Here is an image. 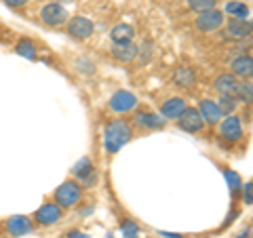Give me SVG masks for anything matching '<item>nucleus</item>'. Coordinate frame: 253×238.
<instances>
[{"mask_svg": "<svg viewBox=\"0 0 253 238\" xmlns=\"http://www.w3.org/2000/svg\"><path fill=\"white\" fill-rule=\"evenodd\" d=\"M133 122L141 129H150V131H161L167 126V118H163L161 114H154V112H137L133 116Z\"/></svg>", "mask_w": 253, "mask_h": 238, "instance_id": "nucleus-14", "label": "nucleus"}, {"mask_svg": "<svg viewBox=\"0 0 253 238\" xmlns=\"http://www.w3.org/2000/svg\"><path fill=\"white\" fill-rule=\"evenodd\" d=\"M93 173H95V164H93V160L89 156H83L81 160H76V164L72 166V177L76 181H81V184L89 175H93Z\"/></svg>", "mask_w": 253, "mask_h": 238, "instance_id": "nucleus-20", "label": "nucleus"}, {"mask_svg": "<svg viewBox=\"0 0 253 238\" xmlns=\"http://www.w3.org/2000/svg\"><path fill=\"white\" fill-rule=\"evenodd\" d=\"M91 211H93V207H86V209H83V211H81V215H89Z\"/></svg>", "mask_w": 253, "mask_h": 238, "instance_id": "nucleus-36", "label": "nucleus"}, {"mask_svg": "<svg viewBox=\"0 0 253 238\" xmlns=\"http://www.w3.org/2000/svg\"><path fill=\"white\" fill-rule=\"evenodd\" d=\"M135 38V28L131 23H116V26L110 30V40L114 44H123V42H131Z\"/></svg>", "mask_w": 253, "mask_h": 238, "instance_id": "nucleus-18", "label": "nucleus"}, {"mask_svg": "<svg viewBox=\"0 0 253 238\" xmlns=\"http://www.w3.org/2000/svg\"><path fill=\"white\" fill-rule=\"evenodd\" d=\"M251 46H253V36H247V38H243V40H239V46H236V51L245 53L247 49H251Z\"/></svg>", "mask_w": 253, "mask_h": 238, "instance_id": "nucleus-31", "label": "nucleus"}, {"mask_svg": "<svg viewBox=\"0 0 253 238\" xmlns=\"http://www.w3.org/2000/svg\"><path fill=\"white\" fill-rule=\"evenodd\" d=\"M68 238H89V236H86L84 232H81V230H72V232L68 234Z\"/></svg>", "mask_w": 253, "mask_h": 238, "instance_id": "nucleus-33", "label": "nucleus"}, {"mask_svg": "<svg viewBox=\"0 0 253 238\" xmlns=\"http://www.w3.org/2000/svg\"><path fill=\"white\" fill-rule=\"evenodd\" d=\"M63 219V209L57 202H44L42 207H38L36 213L32 215V221H36L38 226H53Z\"/></svg>", "mask_w": 253, "mask_h": 238, "instance_id": "nucleus-8", "label": "nucleus"}, {"mask_svg": "<svg viewBox=\"0 0 253 238\" xmlns=\"http://www.w3.org/2000/svg\"><path fill=\"white\" fill-rule=\"evenodd\" d=\"M137 51H139V46L131 40V42H123V44H112L110 55L121 63H129V61H133L137 57Z\"/></svg>", "mask_w": 253, "mask_h": 238, "instance_id": "nucleus-16", "label": "nucleus"}, {"mask_svg": "<svg viewBox=\"0 0 253 238\" xmlns=\"http://www.w3.org/2000/svg\"><path fill=\"white\" fill-rule=\"evenodd\" d=\"M234 97H236V101H239V104L251 106V104H253V82H251V80H239V84H236Z\"/></svg>", "mask_w": 253, "mask_h": 238, "instance_id": "nucleus-23", "label": "nucleus"}, {"mask_svg": "<svg viewBox=\"0 0 253 238\" xmlns=\"http://www.w3.org/2000/svg\"><path fill=\"white\" fill-rule=\"evenodd\" d=\"M173 82H175L179 89H192L194 82H196L194 70H190V68H186V66L175 68V72H173Z\"/></svg>", "mask_w": 253, "mask_h": 238, "instance_id": "nucleus-19", "label": "nucleus"}, {"mask_svg": "<svg viewBox=\"0 0 253 238\" xmlns=\"http://www.w3.org/2000/svg\"><path fill=\"white\" fill-rule=\"evenodd\" d=\"M188 108L184 97H171L161 106V116L167 118V120H177V118L184 114V110Z\"/></svg>", "mask_w": 253, "mask_h": 238, "instance_id": "nucleus-15", "label": "nucleus"}, {"mask_svg": "<svg viewBox=\"0 0 253 238\" xmlns=\"http://www.w3.org/2000/svg\"><path fill=\"white\" fill-rule=\"evenodd\" d=\"M247 36H253V19H236L230 17L224 28V38L228 40H243Z\"/></svg>", "mask_w": 253, "mask_h": 238, "instance_id": "nucleus-7", "label": "nucleus"}, {"mask_svg": "<svg viewBox=\"0 0 253 238\" xmlns=\"http://www.w3.org/2000/svg\"><path fill=\"white\" fill-rule=\"evenodd\" d=\"M226 13L230 17H236V19H249V6L243 2V0H230L226 2Z\"/></svg>", "mask_w": 253, "mask_h": 238, "instance_id": "nucleus-24", "label": "nucleus"}, {"mask_svg": "<svg viewBox=\"0 0 253 238\" xmlns=\"http://www.w3.org/2000/svg\"><path fill=\"white\" fill-rule=\"evenodd\" d=\"M66 32H68L70 38H74V40H89L95 32V23L89 17H84V15H74V17L68 19Z\"/></svg>", "mask_w": 253, "mask_h": 238, "instance_id": "nucleus-4", "label": "nucleus"}, {"mask_svg": "<svg viewBox=\"0 0 253 238\" xmlns=\"http://www.w3.org/2000/svg\"><path fill=\"white\" fill-rule=\"evenodd\" d=\"M137 106H139V101H137V97L131 91L121 89V91H116V93L110 95V110L116 112V114H129Z\"/></svg>", "mask_w": 253, "mask_h": 238, "instance_id": "nucleus-6", "label": "nucleus"}, {"mask_svg": "<svg viewBox=\"0 0 253 238\" xmlns=\"http://www.w3.org/2000/svg\"><path fill=\"white\" fill-rule=\"evenodd\" d=\"M236 84H239V78H236L232 72H224V74H219L215 80H213V89H215L219 95H232L234 97Z\"/></svg>", "mask_w": 253, "mask_h": 238, "instance_id": "nucleus-17", "label": "nucleus"}, {"mask_svg": "<svg viewBox=\"0 0 253 238\" xmlns=\"http://www.w3.org/2000/svg\"><path fill=\"white\" fill-rule=\"evenodd\" d=\"M38 17H41V21L44 23L46 28H61V26H66L68 23L70 13H68L66 6H61L59 2H49V4H44L41 9Z\"/></svg>", "mask_w": 253, "mask_h": 238, "instance_id": "nucleus-3", "label": "nucleus"}, {"mask_svg": "<svg viewBox=\"0 0 253 238\" xmlns=\"http://www.w3.org/2000/svg\"><path fill=\"white\" fill-rule=\"evenodd\" d=\"M230 72L241 78V80H251L253 78V55L241 53L230 61Z\"/></svg>", "mask_w": 253, "mask_h": 238, "instance_id": "nucleus-12", "label": "nucleus"}, {"mask_svg": "<svg viewBox=\"0 0 253 238\" xmlns=\"http://www.w3.org/2000/svg\"><path fill=\"white\" fill-rule=\"evenodd\" d=\"M217 126H219V137L224 141H228V144H239L243 139V122L236 114L224 116Z\"/></svg>", "mask_w": 253, "mask_h": 238, "instance_id": "nucleus-5", "label": "nucleus"}, {"mask_svg": "<svg viewBox=\"0 0 253 238\" xmlns=\"http://www.w3.org/2000/svg\"><path fill=\"white\" fill-rule=\"evenodd\" d=\"M217 106H219V112L221 114L230 116V114L236 112V108H239V101H236V97H232V95H219Z\"/></svg>", "mask_w": 253, "mask_h": 238, "instance_id": "nucleus-25", "label": "nucleus"}, {"mask_svg": "<svg viewBox=\"0 0 253 238\" xmlns=\"http://www.w3.org/2000/svg\"><path fill=\"white\" fill-rule=\"evenodd\" d=\"M152 53H154V44L150 42V40H144V44H141V46H139V51H137L139 61H141V63H148L150 57H152Z\"/></svg>", "mask_w": 253, "mask_h": 238, "instance_id": "nucleus-28", "label": "nucleus"}, {"mask_svg": "<svg viewBox=\"0 0 253 238\" xmlns=\"http://www.w3.org/2000/svg\"><path fill=\"white\" fill-rule=\"evenodd\" d=\"M221 173H224V177H226V184H228V190H230L232 198H239L241 192H243V177H241L236 171L228 169V166H224V169H221Z\"/></svg>", "mask_w": 253, "mask_h": 238, "instance_id": "nucleus-21", "label": "nucleus"}, {"mask_svg": "<svg viewBox=\"0 0 253 238\" xmlns=\"http://www.w3.org/2000/svg\"><path fill=\"white\" fill-rule=\"evenodd\" d=\"M241 196H243V202L245 204H253V179H249L247 184H243Z\"/></svg>", "mask_w": 253, "mask_h": 238, "instance_id": "nucleus-29", "label": "nucleus"}, {"mask_svg": "<svg viewBox=\"0 0 253 238\" xmlns=\"http://www.w3.org/2000/svg\"><path fill=\"white\" fill-rule=\"evenodd\" d=\"M224 13L219 9H211V11H205V13H199V17H196L194 26L196 30L205 32V34H211V32H217L221 26H224Z\"/></svg>", "mask_w": 253, "mask_h": 238, "instance_id": "nucleus-9", "label": "nucleus"}, {"mask_svg": "<svg viewBox=\"0 0 253 238\" xmlns=\"http://www.w3.org/2000/svg\"><path fill=\"white\" fill-rule=\"evenodd\" d=\"M186 2L194 13H205V11L217 9V0H186Z\"/></svg>", "mask_w": 253, "mask_h": 238, "instance_id": "nucleus-26", "label": "nucleus"}, {"mask_svg": "<svg viewBox=\"0 0 253 238\" xmlns=\"http://www.w3.org/2000/svg\"><path fill=\"white\" fill-rule=\"evenodd\" d=\"M15 53L30 61L38 59V46L34 44V40H30V38H19L17 44H15Z\"/></svg>", "mask_w": 253, "mask_h": 238, "instance_id": "nucleus-22", "label": "nucleus"}, {"mask_svg": "<svg viewBox=\"0 0 253 238\" xmlns=\"http://www.w3.org/2000/svg\"><path fill=\"white\" fill-rule=\"evenodd\" d=\"M236 238H253V228H245L243 232H239Z\"/></svg>", "mask_w": 253, "mask_h": 238, "instance_id": "nucleus-32", "label": "nucleus"}, {"mask_svg": "<svg viewBox=\"0 0 253 238\" xmlns=\"http://www.w3.org/2000/svg\"><path fill=\"white\" fill-rule=\"evenodd\" d=\"M199 114H201V118H203V122L209 124V126L219 124V120L224 118V114L219 112L217 101H213V99H201V104H199Z\"/></svg>", "mask_w": 253, "mask_h": 238, "instance_id": "nucleus-13", "label": "nucleus"}, {"mask_svg": "<svg viewBox=\"0 0 253 238\" xmlns=\"http://www.w3.org/2000/svg\"><path fill=\"white\" fill-rule=\"evenodd\" d=\"M81 200H83V184L76 179H66L53 192V202H57L61 209H74L81 204Z\"/></svg>", "mask_w": 253, "mask_h": 238, "instance_id": "nucleus-2", "label": "nucleus"}, {"mask_svg": "<svg viewBox=\"0 0 253 238\" xmlns=\"http://www.w3.org/2000/svg\"><path fill=\"white\" fill-rule=\"evenodd\" d=\"M177 126L181 131H186V133H201L203 131V126H205V122H203V118H201V114H199V108H186L184 110V114H181L179 118H177Z\"/></svg>", "mask_w": 253, "mask_h": 238, "instance_id": "nucleus-11", "label": "nucleus"}, {"mask_svg": "<svg viewBox=\"0 0 253 238\" xmlns=\"http://www.w3.org/2000/svg\"><path fill=\"white\" fill-rule=\"evenodd\" d=\"M161 236H165V238H184L181 234H169V232H161Z\"/></svg>", "mask_w": 253, "mask_h": 238, "instance_id": "nucleus-35", "label": "nucleus"}, {"mask_svg": "<svg viewBox=\"0 0 253 238\" xmlns=\"http://www.w3.org/2000/svg\"><path fill=\"white\" fill-rule=\"evenodd\" d=\"M121 234L123 238H139V226L131 219H125L121 224Z\"/></svg>", "mask_w": 253, "mask_h": 238, "instance_id": "nucleus-27", "label": "nucleus"}, {"mask_svg": "<svg viewBox=\"0 0 253 238\" xmlns=\"http://www.w3.org/2000/svg\"><path fill=\"white\" fill-rule=\"evenodd\" d=\"M133 139V129L131 124L123 120V118H116V120H110L104 129V150L108 154H116L121 152V148L126 146Z\"/></svg>", "mask_w": 253, "mask_h": 238, "instance_id": "nucleus-1", "label": "nucleus"}, {"mask_svg": "<svg viewBox=\"0 0 253 238\" xmlns=\"http://www.w3.org/2000/svg\"><path fill=\"white\" fill-rule=\"evenodd\" d=\"M236 217H239V211H232V213H230V215H228V219H226V224H224V228H226V226H230V224H232V221H234Z\"/></svg>", "mask_w": 253, "mask_h": 238, "instance_id": "nucleus-34", "label": "nucleus"}, {"mask_svg": "<svg viewBox=\"0 0 253 238\" xmlns=\"http://www.w3.org/2000/svg\"><path fill=\"white\" fill-rule=\"evenodd\" d=\"M4 230L9 236L19 238V236L34 232V221H32V217H28V215H11L4 221Z\"/></svg>", "mask_w": 253, "mask_h": 238, "instance_id": "nucleus-10", "label": "nucleus"}, {"mask_svg": "<svg viewBox=\"0 0 253 238\" xmlns=\"http://www.w3.org/2000/svg\"><path fill=\"white\" fill-rule=\"evenodd\" d=\"M4 6H9V9H13V11H19V9H23V6H28L30 4V0H0Z\"/></svg>", "mask_w": 253, "mask_h": 238, "instance_id": "nucleus-30", "label": "nucleus"}]
</instances>
